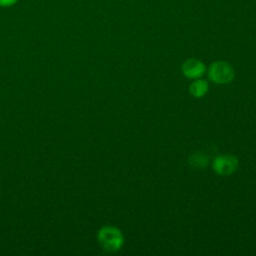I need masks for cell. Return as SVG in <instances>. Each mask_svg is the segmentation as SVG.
Segmentation results:
<instances>
[{
  "label": "cell",
  "mask_w": 256,
  "mask_h": 256,
  "mask_svg": "<svg viewBox=\"0 0 256 256\" xmlns=\"http://www.w3.org/2000/svg\"><path fill=\"white\" fill-rule=\"evenodd\" d=\"M97 239L101 247L108 252H116L124 244V236L121 230L110 225L103 226L99 229Z\"/></svg>",
  "instance_id": "6da1fadb"
},
{
  "label": "cell",
  "mask_w": 256,
  "mask_h": 256,
  "mask_svg": "<svg viewBox=\"0 0 256 256\" xmlns=\"http://www.w3.org/2000/svg\"><path fill=\"white\" fill-rule=\"evenodd\" d=\"M235 76L233 67L226 61H215L208 68L209 79L216 84L230 83Z\"/></svg>",
  "instance_id": "7a4b0ae2"
},
{
  "label": "cell",
  "mask_w": 256,
  "mask_h": 256,
  "mask_svg": "<svg viewBox=\"0 0 256 256\" xmlns=\"http://www.w3.org/2000/svg\"><path fill=\"white\" fill-rule=\"evenodd\" d=\"M238 159L231 154H222L214 158L212 168L220 176H228L233 174L238 168Z\"/></svg>",
  "instance_id": "3957f363"
},
{
  "label": "cell",
  "mask_w": 256,
  "mask_h": 256,
  "mask_svg": "<svg viewBox=\"0 0 256 256\" xmlns=\"http://www.w3.org/2000/svg\"><path fill=\"white\" fill-rule=\"evenodd\" d=\"M206 66L204 63L195 58H189L182 64V73L189 79H197L204 75Z\"/></svg>",
  "instance_id": "277c9868"
},
{
  "label": "cell",
  "mask_w": 256,
  "mask_h": 256,
  "mask_svg": "<svg viewBox=\"0 0 256 256\" xmlns=\"http://www.w3.org/2000/svg\"><path fill=\"white\" fill-rule=\"evenodd\" d=\"M208 89H209L208 82L201 78L194 79V81L189 86V92L195 98L203 97L208 92Z\"/></svg>",
  "instance_id": "5b68a950"
},
{
  "label": "cell",
  "mask_w": 256,
  "mask_h": 256,
  "mask_svg": "<svg viewBox=\"0 0 256 256\" xmlns=\"http://www.w3.org/2000/svg\"><path fill=\"white\" fill-rule=\"evenodd\" d=\"M189 164L196 169H203L205 167H207L208 163H209V158L205 153H202L200 151L194 152L189 156L188 159Z\"/></svg>",
  "instance_id": "8992f818"
},
{
  "label": "cell",
  "mask_w": 256,
  "mask_h": 256,
  "mask_svg": "<svg viewBox=\"0 0 256 256\" xmlns=\"http://www.w3.org/2000/svg\"><path fill=\"white\" fill-rule=\"evenodd\" d=\"M18 0H0V6L2 7H8L13 4H15Z\"/></svg>",
  "instance_id": "52a82bcc"
}]
</instances>
